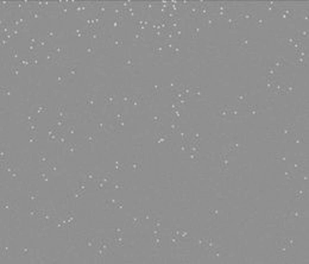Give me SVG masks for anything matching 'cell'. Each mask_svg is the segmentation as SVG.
Instances as JSON below:
<instances>
[{
    "mask_svg": "<svg viewBox=\"0 0 309 264\" xmlns=\"http://www.w3.org/2000/svg\"><path fill=\"white\" fill-rule=\"evenodd\" d=\"M228 156L225 152L220 154V173L225 174L228 171Z\"/></svg>",
    "mask_w": 309,
    "mask_h": 264,
    "instance_id": "cell-1",
    "label": "cell"
},
{
    "mask_svg": "<svg viewBox=\"0 0 309 264\" xmlns=\"http://www.w3.org/2000/svg\"><path fill=\"white\" fill-rule=\"evenodd\" d=\"M64 221H65V224H67V227H68V228H74V226H75V214H74L73 211H69V212L67 213Z\"/></svg>",
    "mask_w": 309,
    "mask_h": 264,
    "instance_id": "cell-2",
    "label": "cell"
},
{
    "mask_svg": "<svg viewBox=\"0 0 309 264\" xmlns=\"http://www.w3.org/2000/svg\"><path fill=\"white\" fill-rule=\"evenodd\" d=\"M86 106L88 108H94L95 107V96L93 93H89L86 95Z\"/></svg>",
    "mask_w": 309,
    "mask_h": 264,
    "instance_id": "cell-3",
    "label": "cell"
},
{
    "mask_svg": "<svg viewBox=\"0 0 309 264\" xmlns=\"http://www.w3.org/2000/svg\"><path fill=\"white\" fill-rule=\"evenodd\" d=\"M143 219L144 216H133L131 219V227H136V228H139L141 226V223H143Z\"/></svg>",
    "mask_w": 309,
    "mask_h": 264,
    "instance_id": "cell-4",
    "label": "cell"
},
{
    "mask_svg": "<svg viewBox=\"0 0 309 264\" xmlns=\"http://www.w3.org/2000/svg\"><path fill=\"white\" fill-rule=\"evenodd\" d=\"M67 112H65V106L64 105H61V106L57 107V118L60 119H65V116H67Z\"/></svg>",
    "mask_w": 309,
    "mask_h": 264,
    "instance_id": "cell-5",
    "label": "cell"
},
{
    "mask_svg": "<svg viewBox=\"0 0 309 264\" xmlns=\"http://www.w3.org/2000/svg\"><path fill=\"white\" fill-rule=\"evenodd\" d=\"M304 211H301V209H294L291 213V216L292 218H295V219H302L303 216H304Z\"/></svg>",
    "mask_w": 309,
    "mask_h": 264,
    "instance_id": "cell-6",
    "label": "cell"
},
{
    "mask_svg": "<svg viewBox=\"0 0 309 264\" xmlns=\"http://www.w3.org/2000/svg\"><path fill=\"white\" fill-rule=\"evenodd\" d=\"M295 243H296V239H295V238H292V237H290V238H287V239L284 240L283 246L287 247V249H289V247L294 246V245H295Z\"/></svg>",
    "mask_w": 309,
    "mask_h": 264,
    "instance_id": "cell-7",
    "label": "cell"
},
{
    "mask_svg": "<svg viewBox=\"0 0 309 264\" xmlns=\"http://www.w3.org/2000/svg\"><path fill=\"white\" fill-rule=\"evenodd\" d=\"M38 157H39V162H42V163H44V164H48L49 162H50V158H49V155L46 154V152H41Z\"/></svg>",
    "mask_w": 309,
    "mask_h": 264,
    "instance_id": "cell-8",
    "label": "cell"
},
{
    "mask_svg": "<svg viewBox=\"0 0 309 264\" xmlns=\"http://www.w3.org/2000/svg\"><path fill=\"white\" fill-rule=\"evenodd\" d=\"M281 16L283 18H289V19H291L292 17H294V11L292 10H282L281 12Z\"/></svg>",
    "mask_w": 309,
    "mask_h": 264,
    "instance_id": "cell-9",
    "label": "cell"
},
{
    "mask_svg": "<svg viewBox=\"0 0 309 264\" xmlns=\"http://www.w3.org/2000/svg\"><path fill=\"white\" fill-rule=\"evenodd\" d=\"M46 165H48L49 171H57V169H58V164L56 161H50Z\"/></svg>",
    "mask_w": 309,
    "mask_h": 264,
    "instance_id": "cell-10",
    "label": "cell"
},
{
    "mask_svg": "<svg viewBox=\"0 0 309 264\" xmlns=\"http://www.w3.org/2000/svg\"><path fill=\"white\" fill-rule=\"evenodd\" d=\"M294 132H295L294 125H287V126H284L283 131H282V133L284 134H294Z\"/></svg>",
    "mask_w": 309,
    "mask_h": 264,
    "instance_id": "cell-11",
    "label": "cell"
},
{
    "mask_svg": "<svg viewBox=\"0 0 309 264\" xmlns=\"http://www.w3.org/2000/svg\"><path fill=\"white\" fill-rule=\"evenodd\" d=\"M86 180L87 181H94V180H95V171L88 170V171L86 173Z\"/></svg>",
    "mask_w": 309,
    "mask_h": 264,
    "instance_id": "cell-12",
    "label": "cell"
},
{
    "mask_svg": "<svg viewBox=\"0 0 309 264\" xmlns=\"http://www.w3.org/2000/svg\"><path fill=\"white\" fill-rule=\"evenodd\" d=\"M76 149H77V144L76 143H69V144H67V151L68 152H75Z\"/></svg>",
    "mask_w": 309,
    "mask_h": 264,
    "instance_id": "cell-13",
    "label": "cell"
},
{
    "mask_svg": "<svg viewBox=\"0 0 309 264\" xmlns=\"http://www.w3.org/2000/svg\"><path fill=\"white\" fill-rule=\"evenodd\" d=\"M105 101L107 102V105H108V106L113 105V102H114V95H113V94H107V95L105 96Z\"/></svg>",
    "mask_w": 309,
    "mask_h": 264,
    "instance_id": "cell-14",
    "label": "cell"
},
{
    "mask_svg": "<svg viewBox=\"0 0 309 264\" xmlns=\"http://www.w3.org/2000/svg\"><path fill=\"white\" fill-rule=\"evenodd\" d=\"M86 142H87V143H90V144H92V143H95V142H96L95 134H94V133H88L86 136Z\"/></svg>",
    "mask_w": 309,
    "mask_h": 264,
    "instance_id": "cell-15",
    "label": "cell"
},
{
    "mask_svg": "<svg viewBox=\"0 0 309 264\" xmlns=\"http://www.w3.org/2000/svg\"><path fill=\"white\" fill-rule=\"evenodd\" d=\"M284 176L287 180H289V181H291V180H294L295 178V174L291 171V170H285L284 173Z\"/></svg>",
    "mask_w": 309,
    "mask_h": 264,
    "instance_id": "cell-16",
    "label": "cell"
},
{
    "mask_svg": "<svg viewBox=\"0 0 309 264\" xmlns=\"http://www.w3.org/2000/svg\"><path fill=\"white\" fill-rule=\"evenodd\" d=\"M96 129H98V132H99V133H103V132H106V130H107L106 125H105L103 123H99V124H98Z\"/></svg>",
    "mask_w": 309,
    "mask_h": 264,
    "instance_id": "cell-17",
    "label": "cell"
},
{
    "mask_svg": "<svg viewBox=\"0 0 309 264\" xmlns=\"http://www.w3.org/2000/svg\"><path fill=\"white\" fill-rule=\"evenodd\" d=\"M152 94L156 95V96L161 95V86H159V85H156V86L152 88Z\"/></svg>",
    "mask_w": 309,
    "mask_h": 264,
    "instance_id": "cell-18",
    "label": "cell"
},
{
    "mask_svg": "<svg viewBox=\"0 0 309 264\" xmlns=\"http://www.w3.org/2000/svg\"><path fill=\"white\" fill-rule=\"evenodd\" d=\"M304 195H306V194H304V192H303V190H300V189H299V190H296V192H295V198H296V199H299V200L304 199Z\"/></svg>",
    "mask_w": 309,
    "mask_h": 264,
    "instance_id": "cell-19",
    "label": "cell"
},
{
    "mask_svg": "<svg viewBox=\"0 0 309 264\" xmlns=\"http://www.w3.org/2000/svg\"><path fill=\"white\" fill-rule=\"evenodd\" d=\"M125 169V164L120 163V162H117L115 163V168H114V171H123Z\"/></svg>",
    "mask_w": 309,
    "mask_h": 264,
    "instance_id": "cell-20",
    "label": "cell"
},
{
    "mask_svg": "<svg viewBox=\"0 0 309 264\" xmlns=\"http://www.w3.org/2000/svg\"><path fill=\"white\" fill-rule=\"evenodd\" d=\"M275 159H278V161H281V162H285L288 159V156L285 154H278V155H276Z\"/></svg>",
    "mask_w": 309,
    "mask_h": 264,
    "instance_id": "cell-21",
    "label": "cell"
},
{
    "mask_svg": "<svg viewBox=\"0 0 309 264\" xmlns=\"http://www.w3.org/2000/svg\"><path fill=\"white\" fill-rule=\"evenodd\" d=\"M76 72H77V68H76L75 65H72V67H69V68H68L67 75H75Z\"/></svg>",
    "mask_w": 309,
    "mask_h": 264,
    "instance_id": "cell-22",
    "label": "cell"
},
{
    "mask_svg": "<svg viewBox=\"0 0 309 264\" xmlns=\"http://www.w3.org/2000/svg\"><path fill=\"white\" fill-rule=\"evenodd\" d=\"M248 112L251 114H256L258 112V106L257 105H250L248 106Z\"/></svg>",
    "mask_w": 309,
    "mask_h": 264,
    "instance_id": "cell-23",
    "label": "cell"
},
{
    "mask_svg": "<svg viewBox=\"0 0 309 264\" xmlns=\"http://www.w3.org/2000/svg\"><path fill=\"white\" fill-rule=\"evenodd\" d=\"M152 123H153V124L162 123V116H161V114H154L153 118H152Z\"/></svg>",
    "mask_w": 309,
    "mask_h": 264,
    "instance_id": "cell-24",
    "label": "cell"
},
{
    "mask_svg": "<svg viewBox=\"0 0 309 264\" xmlns=\"http://www.w3.org/2000/svg\"><path fill=\"white\" fill-rule=\"evenodd\" d=\"M124 187H125V183H124V182H120V181H118L117 183H114L113 185V189H115V190H117V189H123Z\"/></svg>",
    "mask_w": 309,
    "mask_h": 264,
    "instance_id": "cell-25",
    "label": "cell"
},
{
    "mask_svg": "<svg viewBox=\"0 0 309 264\" xmlns=\"http://www.w3.org/2000/svg\"><path fill=\"white\" fill-rule=\"evenodd\" d=\"M46 111H48V107L45 105H41L37 108V113H46Z\"/></svg>",
    "mask_w": 309,
    "mask_h": 264,
    "instance_id": "cell-26",
    "label": "cell"
},
{
    "mask_svg": "<svg viewBox=\"0 0 309 264\" xmlns=\"http://www.w3.org/2000/svg\"><path fill=\"white\" fill-rule=\"evenodd\" d=\"M124 64L127 65V67H132V65H133V59H131V57L125 59L124 60Z\"/></svg>",
    "mask_w": 309,
    "mask_h": 264,
    "instance_id": "cell-27",
    "label": "cell"
},
{
    "mask_svg": "<svg viewBox=\"0 0 309 264\" xmlns=\"http://www.w3.org/2000/svg\"><path fill=\"white\" fill-rule=\"evenodd\" d=\"M209 214L214 220H216L218 219V216H219V211H218V209H212V211L209 212Z\"/></svg>",
    "mask_w": 309,
    "mask_h": 264,
    "instance_id": "cell-28",
    "label": "cell"
},
{
    "mask_svg": "<svg viewBox=\"0 0 309 264\" xmlns=\"http://www.w3.org/2000/svg\"><path fill=\"white\" fill-rule=\"evenodd\" d=\"M74 132H75V125H74V124H72V125H69V126H68V132H67V133H68V134L69 133L73 134Z\"/></svg>",
    "mask_w": 309,
    "mask_h": 264,
    "instance_id": "cell-29",
    "label": "cell"
},
{
    "mask_svg": "<svg viewBox=\"0 0 309 264\" xmlns=\"http://www.w3.org/2000/svg\"><path fill=\"white\" fill-rule=\"evenodd\" d=\"M56 35H57V32H56L55 30H49L48 31V37H51V38H55Z\"/></svg>",
    "mask_w": 309,
    "mask_h": 264,
    "instance_id": "cell-30",
    "label": "cell"
},
{
    "mask_svg": "<svg viewBox=\"0 0 309 264\" xmlns=\"http://www.w3.org/2000/svg\"><path fill=\"white\" fill-rule=\"evenodd\" d=\"M93 51H94V48H93V47H90V48H87V49H86V55L92 56Z\"/></svg>",
    "mask_w": 309,
    "mask_h": 264,
    "instance_id": "cell-31",
    "label": "cell"
},
{
    "mask_svg": "<svg viewBox=\"0 0 309 264\" xmlns=\"http://www.w3.org/2000/svg\"><path fill=\"white\" fill-rule=\"evenodd\" d=\"M138 168H139V167H138V163H136V162L131 163V170H137ZM139 169H140V168H139Z\"/></svg>",
    "mask_w": 309,
    "mask_h": 264,
    "instance_id": "cell-32",
    "label": "cell"
},
{
    "mask_svg": "<svg viewBox=\"0 0 309 264\" xmlns=\"http://www.w3.org/2000/svg\"><path fill=\"white\" fill-rule=\"evenodd\" d=\"M264 23H265L264 19H257V25H258V26H260V28H263V26H264Z\"/></svg>",
    "mask_w": 309,
    "mask_h": 264,
    "instance_id": "cell-33",
    "label": "cell"
},
{
    "mask_svg": "<svg viewBox=\"0 0 309 264\" xmlns=\"http://www.w3.org/2000/svg\"><path fill=\"white\" fill-rule=\"evenodd\" d=\"M30 200H32V201H37L38 196L36 195V194H33V193H31V194H30Z\"/></svg>",
    "mask_w": 309,
    "mask_h": 264,
    "instance_id": "cell-34",
    "label": "cell"
},
{
    "mask_svg": "<svg viewBox=\"0 0 309 264\" xmlns=\"http://www.w3.org/2000/svg\"><path fill=\"white\" fill-rule=\"evenodd\" d=\"M65 82V76H60L58 77V85H63Z\"/></svg>",
    "mask_w": 309,
    "mask_h": 264,
    "instance_id": "cell-35",
    "label": "cell"
},
{
    "mask_svg": "<svg viewBox=\"0 0 309 264\" xmlns=\"http://www.w3.org/2000/svg\"><path fill=\"white\" fill-rule=\"evenodd\" d=\"M39 178H42L43 181H46V180H48V176L45 175L44 173H41V174H39Z\"/></svg>",
    "mask_w": 309,
    "mask_h": 264,
    "instance_id": "cell-36",
    "label": "cell"
},
{
    "mask_svg": "<svg viewBox=\"0 0 309 264\" xmlns=\"http://www.w3.org/2000/svg\"><path fill=\"white\" fill-rule=\"evenodd\" d=\"M121 44H123V41H121V39H117V41L114 42V45H115V47H120Z\"/></svg>",
    "mask_w": 309,
    "mask_h": 264,
    "instance_id": "cell-37",
    "label": "cell"
}]
</instances>
